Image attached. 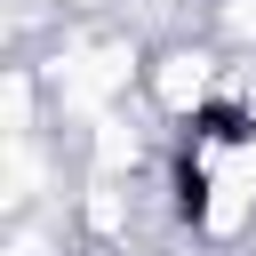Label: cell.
Masks as SVG:
<instances>
[{"label": "cell", "mask_w": 256, "mask_h": 256, "mask_svg": "<svg viewBox=\"0 0 256 256\" xmlns=\"http://www.w3.org/2000/svg\"><path fill=\"white\" fill-rule=\"evenodd\" d=\"M152 88H160V104H168V112L200 104V96H208V56H200V48H176V56H160Z\"/></svg>", "instance_id": "cell-1"}]
</instances>
